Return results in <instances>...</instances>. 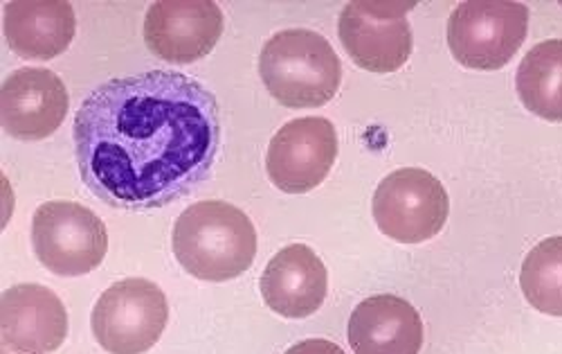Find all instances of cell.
I'll use <instances>...</instances> for the list:
<instances>
[{
  "label": "cell",
  "mask_w": 562,
  "mask_h": 354,
  "mask_svg": "<svg viewBox=\"0 0 562 354\" xmlns=\"http://www.w3.org/2000/svg\"><path fill=\"white\" fill-rule=\"evenodd\" d=\"M338 158V131L326 118H297L272 136L266 154L270 181L289 195H304L326 181Z\"/></svg>",
  "instance_id": "cell-9"
},
{
  "label": "cell",
  "mask_w": 562,
  "mask_h": 354,
  "mask_svg": "<svg viewBox=\"0 0 562 354\" xmlns=\"http://www.w3.org/2000/svg\"><path fill=\"white\" fill-rule=\"evenodd\" d=\"M81 181L109 206L154 210L201 186L216 161L221 118L212 91L176 70L95 88L75 118Z\"/></svg>",
  "instance_id": "cell-1"
},
{
  "label": "cell",
  "mask_w": 562,
  "mask_h": 354,
  "mask_svg": "<svg viewBox=\"0 0 562 354\" xmlns=\"http://www.w3.org/2000/svg\"><path fill=\"white\" fill-rule=\"evenodd\" d=\"M223 34V12L212 0H158L145 19L149 51L169 64L207 57Z\"/></svg>",
  "instance_id": "cell-10"
},
{
  "label": "cell",
  "mask_w": 562,
  "mask_h": 354,
  "mask_svg": "<svg viewBox=\"0 0 562 354\" xmlns=\"http://www.w3.org/2000/svg\"><path fill=\"white\" fill-rule=\"evenodd\" d=\"M5 38L23 59L48 62L68 51L77 16L66 0H12L5 5Z\"/></svg>",
  "instance_id": "cell-15"
},
{
  "label": "cell",
  "mask_w": 562,
  "mask_h": 354,
  "mask_svg": "<svg viewBox=\"0 0 562 354\" xmlns=\"http://www.w3.org/2000/svg\"><path fill=\"white\" fill-rule=\"evenodd\" d=\"M349 345L353 354H418L424 347V321L405 298L371 296L353 309Z\"/></svg>",
  "instance_id": "cell-14"
},
{
  "label": "cell",
  "mask_w": 562,
  "mask_h": 354,
  "mask_svg": "<svg viewBox=\"0 0 562 354\" xmlns=\"http://www.w3.org/2000/svg\"><path fill=\"white\" fill-rule=\"evenodd\" d=\"M522 104L547 122H562V38L533 46L515 75Z\"/></svg>",
  "instance_id": "cell-16"
},
{
  "label": "cell",
  "mask_w": 562,
  "mask_h": 354,
  "mask_svg": "<svg viewBox=\"0 0 562 354\" xmlns=\"http://www.w3.org/2000/svg\"><path fill=\"white\" fill-rule=\"evenodd\" d=\"M529 8L515 0H465L448 19L452 57L473 70H499L522 48Z\"/></svg>",
  "instance_id": "cell-4"
},
{
  "label": "cell",
  "mask_w": 562,
  "mask_h": 354,
  "mask_svg": "<svg viewBox=\"0 0 562 354\" xmlns=\"http://www.w3.org/2000/svg\"><path fill=\"white\" fill-rule=\"evenodd\" d=\"M371 212L383 235L401 244H420L443 231L450 197L428 169L401 167L379 184Z\"/></svg>",
  "instance_id": "cell-6"
},
{
  "label": "cell",
  "mask_w": 562,
  "mask_h": 354,
  "mask_svg": "<svg viewBox=\"0 0 562 354\" xmlns=\"http://www.w3.org/2000/svg\"><path fill=\"white\" fill-rule=\"evenodd\" d=\"M68 88L48 68L14 70L0 91L3 129L19 141H43L53 136L68 115Z\"/></svg>",
  "instance_id": "cell-11"
},
{
  "label": "cell",
  "mask_w": 562,
  "mask_h": 354,
  "mask_svg": "<svg viewBox=\"0 0 562 354\" xmlns=\"http://www.w3.org/2000/svg\"><path fill=\"white\" fill-rule=\"evenodd\" d=\"M169 321L165 291L145 278H124L109 287L90 325L98 343L111 354H145L162 336Z\"/></svg>",
  "instance_id": "cell-7"
},
{
  "label": "cell",
  "mask_w": 562,
  "mask_h": 354,
  "mask_svg": "<svg viewBox=\"0 0 562 354\" xmlns=\"http://www.w3.org/2000/svg\"><path fill=\"white\" fill-rule=\"evenodd\" d=\"M171 248L187 274L203 283H227L252 267L257 229L241 208L207 199L176 219Z\"/></svg>",
  "instance_id": "cell-2"
},
{
  "label": "cell",
  "mask_w": 562,
  "mask_h": 354,
  "mask_svg": "<svg viewBox=\"0 0 562 354\" xmlns=\"http://www.w3.org/2000/svg\"><path fill=\"white\" fill-rule=\"evenodd\" d=\"M520 287L527 302L562 319V235L538 242L522 262Z\"/></svg>",
  "instance_id": "cell-17"
},
{
  "label": "cell",
  "mask_w": 562,
  "mask_h": 354,
  "mask_svg": "<svg viewBox=\"0 0 562 354\" xmlns=\"http://www.w3.org/2000/svg\"><path fill=\"white\" fill-rule=\"evenodd\" d=\"M414 3H373L353 0L338 21V34L349 57L369 73H396L412 55L407 10Z\"/></svg>",
  "instance_id": "cell-8"
},
{
  "label": "cell",
  "mask_w": 562,
  "mask_h": 354,
  "mask_svg": "<svg viewBox=\"0 0 562 354\" xmlns=\"http://www.w3.org/2000/svg\"><path fill=\"white\" fill-rule=\"evenodd\" d=\"M261 296L268 309L284 319H308L329 291L324 262L306 244L281 248L261 276Z\"/></svg>",
  "instance_id": "cell-13"
},
{
  "label": "cell",
  "mask_w": 562,
  "mask_h": 354,
  "mask_svg": "<svg viewBox=\"0 0 562 354\" xmlns=\"http://www.w3.org/2000/svg\"><path fill=\"white\" fill-rule=\"evenodd\" d=\"M0 330H3V345L14 352H57L68 336L66 305L43 285H14L3 294Z\"/></svg>",
  "instance_id": "cell-12"
},
{
  "label": "cell",
  "mask_w": 562,
  "mask_h": 354,
  "mask_svg": "<svg viewBox=\"0 0 562 354\" xmlns=\"http://www.w3.org/2000/svg\"><path fill=\"white\" fill-rule=\"evenodd\" d=\"M34 255L45 269L64 276L95 272L109 253L104 221L77 201H48L32 217Z\"/></svg>",
  "instance_id": "cell-5"
},
{
  "label": "cell",
  "mask_w": 562,
  "mask_h": 354,
  "mask_svg": "<svg viewBox=\"0 0 562 354\" xmlns=\"http://www.w3.org/2000/svg\"><path fill=\"white\" fill-rule=\"evenodd\" d=\"M3 354H23V352H14V350H10V347L3 345Z\"/></svg>",
  "instance_id": "cell-19"
},
{
  "label": "cell",
  "mask_w": 562,
  "mask_h": 354,
  "mask_svg": "<svg viewBox=\"0 0 562 354\" xmlns=\"http://www.w3.org/2000/svg\"><path fill=\"white\" fill-rule=\"evenodd\" d=\"M259 75L274 102L289 109H313L331 102L342 81L334 46L313 30H281L259 57Z\"/></svg>",
  "instance_id": "cell-3"
},
{
  "label": "cell",
  "mask_w": 562,
  "mask_h": 354,
  "mask_svg": "<svg viewBox=\"0 0 562 354\" xmlns=\"http://www.w3.org/2000/svg\"><path fill=\"white\" fill-rule=\"evenodd\" d=\"M284 354H347L338 343L326 339H306L289 347Z\"/></svg>",
  "instance_id": "cell-18"
}]
</instances>
